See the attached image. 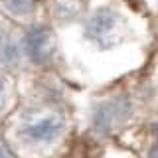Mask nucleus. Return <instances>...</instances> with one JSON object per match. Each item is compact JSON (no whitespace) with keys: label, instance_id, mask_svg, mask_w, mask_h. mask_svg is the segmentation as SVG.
I'll return each instance as SVG.
<instances>
[{"label":"nucleus","instance_id":"nucleus-5","mask_svg":"<svg viewBox=\"0 0 158 158\" xmlns=\"http://www.w3.org/2000/svg\"><path fill=\"white\" fill-rule=\"evenodd\" d=\"M0 158H16V156H14V152L8 148V144H6V142H2V140H0Z\"/></svg>","mask_w":158,"mask_h":158},{"label":"nucleus","instance_id":"nucleus-6","mask_svg":"<svg viewBox=\"0 0 158 158\" xmlns=\"http://www.w3.org/2000/svg\"><path fill=\"white\" fill-rule=\"evenodd\" d=\"M0 95H2V83H0Z\"/></svg>","mask_w":158,"mask_h":158},{"label":"nucleus","instance_id":"nucleus-1","mask_svg":"<svg viewBox=\"0 0 158 158\" xmlns=\"http://www.w3.org/2000/svg\"><path fill=\"white\" fill-rule=\"evenodd\" d=\"M123 34V20L113 8H99L91 14L85 26V36L99 48H111L118 44Z\"/></svg>","mask_w":158,"mask_h":158},{"label":"nucleus","instance_id":"nucleus-3","mask_svg":"<svg viewBox=\"0 0 158 158\" xmlns=\"http://www.w3.org/2000/svg\"><path fill=\"white\" fill-rule=\"evenodd\" d=\"M24 48L30 59H34L36 63H44L56 52V40L48 28H34L24 38Z\"/></svg>","mask_w":158,"mask_h":158},{"label":"nucleus","instance_id":"nucleus-2","mask_svg":"<svg viewBox=\"0 0 158 158\" xmlns=\"http://www.w3.org/2000/svg\"><path fill=\"white\" fill-rule=\"evenodd\" d=\"M61 131H63V123L56 115H36V117H30L24 123L20 132L30 142L46 144V142L56 140L61 135Z\"/></svg>","mask_w":158,"mask_h":158},{"label":"nucleus","instance_id":"nucleus-4","mask_svg":"<svg viewBox=\"0 0 158 158\" xmlns=\"http://www.w3.org/2000/svg\"><path fill=\"white\" fill-rule=\"evenodd\" d=\"M4 8L14 16H28L36 10V2L34 0H2Z\"/></svg>","mask_w":158,"mask_h":158}]
</instances>
